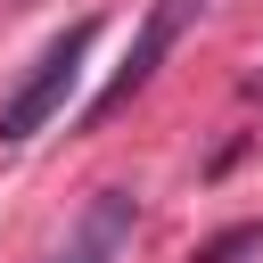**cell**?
<instances>
[{"label": "cell", "mask_w": 263, "mask_h": 263, "mask_svg": "<svg viewBox=\"0 0 263 263\" xmlns=\"http://www.w3.org/2000/svg\"><path fill=\"white\" fill-rule=\"evenodd\" d=\"M90 41H99V16H74L33 66H25V82L0 99V148H25L58 107H66V90H74V74H82V58H90Z\"/></svg>", "instance_id": "cell-1"}, {"label": "cell", "mask_w": 263, "mask_h": 263, "mask_svg": "<svg viewBox=\"0 0 263 263\" xmlns=\"http://www.w3.org/2000/svg\"><path fill=\"white\" fill-rule=\"evenodd\" d=\"M132 230H140V205H132V189H99L49 263H115V255L132 247Z\"/></svg>", "instance_id": "cell-3"}, {"label": "cell", "mask_w": 263, "mask_h": 263, "mask_svg": "<svg viewBox=\"0 0 263 263\" xmlns=\"http://www.w3.org/2000/svg\"><path fill=\"white\" fill-rule=\"evenodd\" d=\"M197 8H205V0H156V8H148V25H140V41H132V58H123V66H115V74L99 82V99L82 107V123H107L115 107H132V99L148 90V74L164 66V49L181 41V25H189Z\"/></svg>", "instance_id": "cell-2"}]
</instances>
